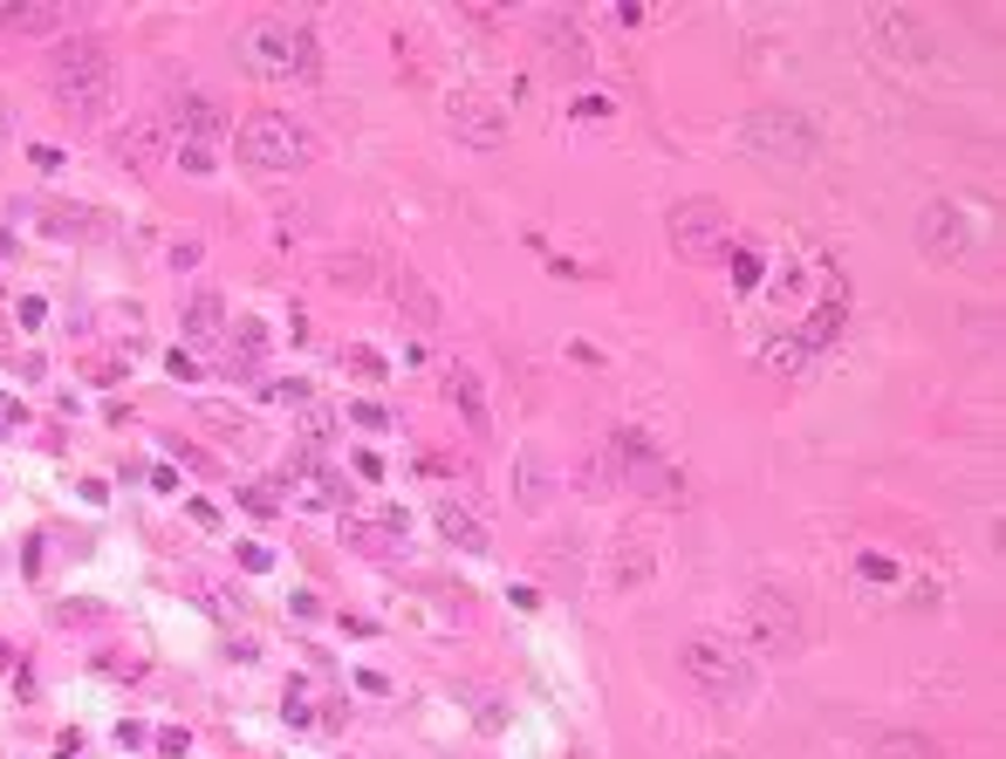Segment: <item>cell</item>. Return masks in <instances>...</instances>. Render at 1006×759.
I'll return each instance as SVG.
<instances>
[{"mask_svg":"<svg viewBox=\"0 0 1006 759\" xmlns=\"http://www.w3.org/2000/svg\"><path fill=\"white\" fill-rule=\"evenodd\" d=\"M49 83H55V103L90 124V116H103V103H116V62L96 34H69L49 62Z\"/></svg>","mask_w":1006,"mask_h":759,"instance_id":"obj_1","label":"cell"},{"mask_svg":"<svg viewBox=\"0 0 1006 759\" xmlns=\"http://www.w3.org/2000/svg\"><path fill=\"white\" fill-rule=\"evenodd\" d=\"M233 62L254 75V83H288V75H315L322 49H315V34L302 21H247L240 28V42H233Z\"/></svg>","mask_w":1006,"mask_h":759,"instance_id":"obj_2","label":"cell"},{"mask_svg":"<svg viewBox=\"0 0 1006 759\" xmlns=\"http://www.w3.org/2000/svg\"><path fill=\"white\" fill-rule=\"evenodd\" d=\"M240 165H247L254 178H295L308 157H315V137L295 124L288 110H254L247 124H240Z\"/></svg>","mask_w":1006,"mask_h":759,"instance_id":"obj_3","label":"cell"},{"mask_svg":"<svg viewBox=\"0 0 1006 759\" xmlns=\"http://www.w3.org/2000/svg\"><path fill=\"white\" fill-rule=\"evenodd\" d=\"M678 670H685L712 705H726V711H746L753 691H760V664L746 650H733V644H719V636H692V644L678 650Z\"/></svg>","mask_w":1006,"mask_h":759,"instance_id":"obj_4","label":"cell"},{"mask_svg":"<svg viewBox=\"0 0 1006 759\" xmlns=\"http://www.w3.org/2000/svg\"><path fill=\"white\" fill-rule=\"evenodd\" d=\"M740 144H746L753 157H774V165H809L815 144H822V131H815L801 110L768 103V110H753L746 124H740Z\"/></svg>","mask_w":1006,"mask_h":759,"instance_id":"obj_5","label":"cell"},{"mask_svg":"<svg viewBox=\"0 0 1006 759\" xmlns=\"http://www.w3.org/2000/svg\"><path fill=\"white\" fill-rule=\"evenodd\" d=\"M746 636H753V650L794 657L801 644H809V623H801L794 595H781V588H753V595H746Z\"/></svg>","mask_w":1006,"mask_h":759,"instance_id":"obj_6","label":"cell"},{"mask_svg":"<svg viewBox=\"0 0 1006 759\" xmlns=\"http://www.w3.org/2000/svg\"><path fill=\"white\" fill-rule=\"evenodd\" d=\"M726 239H733V226H726V206H719V198H685V206L671 213V247L685 260H712Z\"/></svg>","mask_w":1006,"mask_h":759,"instance_id":"obj_7","label":"cell"},{"mask_svg":"<svg viewBox=\"0 0 1006 759\" xmlns=\"http://www.w3.org/2000/svg\"><path fill=\"white\" fill-rule=\"evenodd\" d=\"M446 131L472 151H500L507 144V110L479 90H459V96H446Z\"/></svg>","mask_w":1006,"mask_h":759,"instance_id":"obj_8","label":"cell"},{"mask_svg":"<svg viewBox=\"0 0 1006 759\" xmlns=\"http://www.w3.org/2000/svg\"><path fill=\"white\" fill-rule=\"evenodd\" d=\"M917 247L932 260H945V267H965L973 260V226H965L958 206H924L917 213Z\"/></svg>","mask_w":1006,"mask_h":759,"instance_id":"obj_9","label":"cell"},{"mask_svg":"<svg viewBox=\"0 0 1006 759\" xmlns=\"http://www.w3.org/2000/svg\"><path fill=\"white\" fill-rule=\"evenodd\" d=\"M157 124L172 131V144H206V151H220V137H226V116L206 96H172L157 110Z\"/></svg>","mask_w":1006,"mask_h":759,"instance_id":"obj_10","label":"cell"},{"mask_svg":"<svg viewBox=\"0 0 1006 759\" xmlns=\"http://www.w3.org/2000/svg\"><path fill=\"white\" fill-rule=\"evenodd\" d=\"M541 55H548V69L555 75H589L596 69V55H589V34L561 14V8H548L541 14Z\"/></svg>","mask_w":1006,"mask_h":759,"instance_id":"obj_11","label":"cell"},{"mask_svg":"<svg viewBox=\"0 0 1006 759\" xmlns=\"http://www.w3.org/2000/svg\"><path fill=\"white\" fill-rule=\"evenodd\" d=\"M651 575H658V541L623 534V541H617V554H610V568H602V582H610L617 595H630V588H643Z\"/></svg>","mask_w":1006,"mask_h":759,"instance_id":"obj_12","label":"cell"},{"mask_svg":"<svg viewBox=\"0 0 1006 759\" xmlns=\"http://www.w3.org/2000/svg\"><path fill=\"white\" fill-rule=\"evenodd\" d=\"M431 527H438V541H453V547H466V554H487V547H494L487 527H479V513H466L459 500H438V506H431Z\"/></svg>","mask_w":1006,"mask_h":759,"instance_id":"obj_13","label":"cell"},{"mask_svg":"<svg viewBox=\"0 0 1006 759\" xmlns=\"http://www.w3.org/2000/svg\"><path fill=\"white\" fill-rule=\"evenodd\" d=\"M446 397L459 404V418H466L472 431H487V424H494V404H487V390H479V377H472V370H446Z\"/></svg>","mask_w":1006,"mask_h":759,"instance_id":"obj_14","label":"cell"},{"mask_svg":"<svg viewBox=\"0 0 1006 759\" xmlns=\"http://www.w3.org/2000/svg\"><path fill=\"white\" fill-rule=\"evenodd\" d=\"M185 336H192V349H220V336H226V308H220V295H192V308H185Z\"/></svg>","mask_w":1006,"mask_h":759,"instance_id":"obj_15","label":"cell"},{"mask_svg":"<svg viewBox=\"0 0 1006 759\" xmlns=\"http://www.w3.org/2000/svg\"><path fill=\"white\" fill-rule=\"evenodd\" d=\"M390 295H397V308H405V322H411V329H438V301L425 295L418 274H390Z\"/></svg>","mask_w":1006,"mask_h":759,"instance_id":"obj_16","label":"cell"},{"mask_svg":"<svg viewBox=\"0 0 1006 759\" xmlns=\"http://www.w3.org/2000/svg\"><path fill=\"white\" fill-rule=\"evenodd\" d=\"M760 363H768V370H781V377H801V370L815 363V356L801 349V342H794V329H787V336H774L768 349H760Z\"/></svg>","mask_w":1006,"mask_h":759,"instance_id":"obj_17","label":"cell"},{"mask_svg":"<svg viewBox=\"0 0 1006 759\" xmlns=\"http://www.w3.org/2000/svg\"><path fill=\"white\" fill-rule=\"evenodd\" d=\"M514 479H520V513H541V506H548V479H541V452H520V465H514Z\"/></svg>","mask_w":1006,"mask_h":759,"instance_id":"obj_18","label":"cell"},{"mask_svg":"<svg viewBox=\"0 0 1006 759\" xmlns=\"http://www.w3.org/2000/svg\"><path fill=\"white\" fill-rule=\"evenodd\" d=\"M356 547H364L370 562H405V541H397V521H384V527H356Z\"/></svg>","mask_w":1006,"mask_h":759,"instance_id":"obj_19","label":"cell"},{"mask_svg":"<svg viewBox=\"0 0 1006 759\" xmlns=\"http://www.w3.org/2000/svg\"><path fill=\"white\" fill-rule=\"evenodd\" d=\"M0 28H14V34H55L62 14H55V8H0Z\"/></svg>","mask_w":1006,"mask_h":759,"instance_id":"obj_20","label":"cell"},{"mask_svg":"<svg viewBox=\"0 0 1006 759\" xmlns=\"http://www.w3.org/2000/svg\"><path fill=\"white\" fill-rule=\"evenodd\" d=\"M42 226H49V233H62V239H90V233H96L90 206H49V213H42Z\"/></svg>","mask_w":1006,"mask_h":759,"instance_id":"obj_21","label":"cell"},{"mask_svg":"<svg viewBox=\"0 0 1006 759\" xmlns=\"http://www.w3.org/2000/svg\"><path fill=\"white\" fill-rule=\"evenodd\" d=\"M876 759H938V746L917 739V732H883V739H876Z\"/></svg>","mask_w":1006,"mask_h":759,"instance_id":"obj_22","label":"cell"},{"mask_svg":"<svg viewBox=\"0 0 1006 759\" xmlns=\"http://www.w3.org/2000/svg\"><path fill=\"white\" fill-rule=\"evenodd\" d=\"M876 34H891V42H897V55H932V42H924V34H917L904 14H876Z\"/></svg>","mask_w":1006,"mask_h":759,"instance_id":"obj_23","label":"cell"},{"mask_svg":"<svg viewBox=\"0 0 1006 759\" xmlns=\"http://www.w3.org/2000/svg\"><path fill=\"white\" fill-rule=\"evenodd\" d=\"M199 418H206L213 431H226V445H240V452H247V445H254V431H247V424H240L233 411H220V404H206V411H199Z\"/></svg>","mask_w":1006,"mask_h":759,"instance_id":"obj_24","label":"cell"},{"mask_svg":"<svg viewBox=\"0 0 1006 759\" xmlns=\"http://www.w3.org/2000/svg\"><path fill=\"white\" fill-rule=\"evenodd\" d=\"M233 342H240V363H254L261 342H267V329H261V322H233Z\"/></svg>","mask_w":1006,"mask_h":759,"instance_id":"obj_25","label":"cell"},{"mask_svg":"<svg viewBox=\"0 0 1006 759\" xmlns=\"http://www.w3.org/2000/svg\"><path fill=\"white\" fill-rule=\"evenodd\" d=\"M172 151H179L185 172H213V165H220V151H206V144H172Z\"/></svg>","mask_w":1006,"mask_h":759,"instance_id":"obj_26","label":"cell"},{"mask_svg":"<svg viewBox=\"0 0 1006 759\" xmlns=\"http://www.w3.org/2000/svg\"><path fill=\"white\" fill-rule=\"evenodd\" d=\"M733 281H740V288H760V260H753V254L733 260Z\"/></svg>","mask_w":1006,"mask_h":759,"instance_id":"obj_27","label":"cell"},{"mask_svg":"<svg viewBox=\"0 0 1006 759\" xmlns=\"http://www.w3.org/2000/svg\"><path fill=\"white\" fill-rule=\"evenodd\" d=\"M349 418H356V424H370V431H390V418H384V411H377V404H356V411H349Z\"/></svg>","mask_w":1006,"mask_h":759,"instance_id":"obj_28","label":"cell"},{"mask_svg":"<svg viewBox=\"0 0 1006 759\" xmlns=\"http://www.w3.org/2000/svg\"><path fill=\"white\" fill-rule=\"evenodd\" d=\"M172 267H199V239H179V247H172Z\"/></svg>","mask_w":1006,"mask_h":759,"instance_id":"obj_29","label":"cell"},{"mask_svg":"<svg viewBox=\"0 0 1006 759\" xmlns=\"http://www.w3.org/2000/svg\"><path fill=\"white\" fill-rule=\"evenodd\" d=\"M705 759H733V752H705Z\"/></svg>","mask_w":1006,"mask_h":759,"instance_id":"obj_30","label":"cell"},{"mask_svg":"<svg viewBox=\"0 0 1006 759\" xmlns=\"http://www.w3.org/2000/svg\"><path fill=\"white\" fill-rule=\"evenodd\" d=\"M0 137H8V116H0Z\"/></svg>","mask_w":1006,"mask_h":759,"instance_id":"obj_31","label":"cell"}]
</instances>
